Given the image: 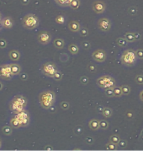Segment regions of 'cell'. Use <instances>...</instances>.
Listing matches in <instances>:
<instances>
[{
  "mask_svg": "<svg viewBox=\"0 0 143 160\" xmlns=\"http://www.w3.org/2000/svg\"><path fill=\"white\" fill-rule=\"evenodd\" d=\"M28 100L27 99L21 94L16 95L9 103V110L14 114H18L24 110H25Z\"/></svg>",
  "mask_w": 143,
  "mask_h": 160,
  "instance_id": "6da1fadb",
  "label": "cell"
},
{
  "mask_svg": "<svg viewBox=\"0 0 143 160\" xmlns=\"http://www.w3.org/2000/svg\"><path fill=\"white\" fill-rule=\"evenodd\" d=\"M56 101V94L53 91L46 90L39 95V102L40 104V106L45 110H49L52 105L55 104Z\"/></svg>",
  "mask_w": 143,
  "mask_h": 160,
  "instance_id": "7a4b0ae2",
  "label": "cell"
},
{
  "mask_svg": "<svg viewBox=\"0 0 143 160\" xmlns=\"http://www.w3.org/2000/svg\"><path fill=\"white\" fill-rule=\"evenodd\" d=\"M137 60V57L136 52L132 49H127L122 53V56L121 58V61L122 64H124L125 66L131 67L136 64Z\"/></svg>",
  "mask_w": 143,
  "mask_h": 160,
  "instance_id": "3957f363",
  "label": "cell"
},
{
  "mask_svg": "<svg viewBox=\"0 0 143 160\" xmlns=\"http://www.w3.org/2000/svg\"><path fill=\"white\" fill-rule=\"evenodd\" d=\"M40 21L36 14L28 13L22 19L23 27L26 30H34L39 25Z\"/></svg>",
  "mask_w": 143,
  "mask_h": 160,
  "instance_id": "277c9868",
  "label": "cell"
},
{
  "mask_svg": "<svg viewBox=\"0 0 143 160\" xmlns=\"http://www.w3.org/2000/svg\"><path fill=\"white\" fill-rule=\"evenodd\" d=\"M96 84L102 89H114L116 86L115 80L109 75H104L96 80Z\"/></svg>",
  "mask_w": 143,
  "mask_h": 160,
  "instance_id": "5b68a950",
  "label": "cell"
},
{
  "mask_svg": "<svg viewBox=\"0 0 143 160\" xmlns=\"http://www.w3.org/2000/svg\"><path fill=\"white\" fill-rule=\"evenodd\" d=\"M57 71V68L56 64L51 62H45V64L42 65L41 67V72L42 73L49 78H53L54 74Z\"/></svg>",
  "mask_w": 143,
  "mask_h": 160,
  "instance_id": "8992f818",
  "label": "cell"
},
{
  "mask_svg": "<svg viewBox=\"0 0 143 160\" xmlns=\"http://www.w3.org/2000/svg\"><path fill=\"white\" fill-rule=\"evenodd\" d=\"M15 117L20 121L22 127H25L27 126H29L30 122H31V116L26 110H24L18 114H15Z\"/></svg>",
  "mask_w": 143,
  "mask_h": 160,
  "instance_id": "52a82bcc",
  "label": "cell"
},
{
  "mask_svg": "<svg viewBox=\"0 0 143 160\" xmlns=\"http://www.w3.org/2000/svg\"><path fill=\"white\" fill-rule=\"evenodd\" d=\"M13 74L11 71V66L9 64H5L0 66V78L3 79L9 80L13 77Z\"/></svg>",
  "mask_w": 143,
  "mask_h": 160,
  "instance_id": "ba28073f",
  "label": "cell"
},
{
  "mask_svg": "<svg viewBox=\"0 0 143 160\" xmlns=\"http://www.w3.org/2000/svg\"><path fill=\"white\" fill-rule=\"evenodd\" d=\"M37 40H38L39 43H40V44L47 45L51 40V35L50 34L48 31H41L38 34Z\"/></svg>",
  "mask_w": 143,
  "mask_h": 160,
  "instance_id": "9c48e42d",
  "label": "cell"
},
{
  "mask_svg": "<svg viewBox=\"0 0 143 160\" xmlns=\"http://www.w3.org/2000/svg\"><path fill=\"white\" fill-rule=\"evenodd\" d=\"M92 9L94 10V12L98 14L100 13H103L105 9H106V4L104 3L103 1H100V0H97V1H94L92 4Z\"/></svg>",
  "mask_w": 143,
  "mask_h": 160,
  "instance_id": "30bf717a",
  "label": "cell"
},
{
  "mask_svg": "<svg viewBox=\"0 0 143 160\" xmlns=\"http://www.w3.org/2000/svg\"><path fill=\"white\" fill-rule=\"evenodd\" d=\"M92 58L95 62H104L106 60V53L102 49H98L94 51L92 54Z\"/></svg>",
  "mask_w": 143,
  "mask_h": 160,
  "instance_id": "8fae6325",
  "label": "cell"
},
{
  "mask_svg": "<svg viewBox=\"0 0 143 160\" xmlns=\"http://www.w3.org/2000/svg\"><path fill=\"white\" fill-rule=\"evenodd\" d=\"M98 26L99 28V30L104 31V32H107L111 28V22L109 19L101 18L98 19Z\"/></svg>",
  "mask_w": 143,
  "mask_h": 160,
  "instance_id": "7c38bea8",
  "label": "cell"
},
{
  "mask_svg": "<svg viewBox=\"0 0 143 160\" xmlns=\"http://www.w3.org/2000/svg\"><path fill=\"white\" fill-rule=\"evenodd\" d=\"M1 25L5 29H11L13 25V19L10 17H5L1 19Z\"/></svg>",
  "mask_w": 143,
  "mask_h": 160,
  "instance_id": "4fadbf2b",
  "label": "cell"
},
{
  "mask_svg": "<svg viewBox=\"0 0 143 160\" xmlns=\"http://www.w3.org/2000/svg\"><path fill=\"white\" fill-rule=\"evenodd\" d=\"M68 28H69V30L72 31V32H78L79 30L81 29L80 24L77 22V21L72 20V21L69 22V24H68Z\"/></svg>",
  "mask_w": 143,
  "mask_h": 160,
  "instance_id": "5bb4252c",
  "label": "cell"
},
{
  "mask_svg": "<svg viewBox=\"0 0 143 160\" xmlns=\"http://www.w3.org/2000/svg\"><path fill=\"white\" fill-rule=\"evenodd\" d=\"M99 121L100 120H98V119H92V120H90L89 122V126L90 129L92 130V131H98L100 128Z\"/></svg>",
  "mask_w": 143,
  "mask_h": 160,
  "instance_id": "9a60e30c",
  "label": "cell"
},
{
  "mask_svg": "<svg viewBox=\"0 0 143 160\" xmlns=\"http://www.w3.org/2000/svg\"><path fill=\"white\" fill-rule=\"evenodd\" d=\"M9 123H10V126L13 127V129H19V128H20V127H22V126H21V123H20V121L14 116L13 117L12 119H10V121H9Z\"/></svg>",
  "mask_w": 143,
  "mask_h": 160,
  "instance_id": "2e32d148",
  "label": "cell"
},
{
  "mask_svg": "<svg viewBox=\"0 0 143 160\" xmlns=\"http://www.w3.org/2000/svg\"><path fill=\"white\" fill-rule=\"evenodd\" d=\"M9 55L10 59L12 61H14V62L18 61L19 58H20V53L18 51H16V50H12L11 52H9Z\"/></svg>",
  "mask_w": 143,
  "mask_h": 160,
  "instance_id": "e0dca14e",
  "label": "cell"
},
{
  "mask_svg": "<svg viewBox=\"0 0 143 160\" xmlns=\"http://www.w3.org/2000/svg\"><path fill=\"white\" fill-rule=\"evenodd\" d=\"M54 46L57 48V49H63L64 48V46H65V41L63 40V39H60V38H57L53 41Z\"/></svg>",
  "mask_w": 143,
  "mask_h": 160,
  "instance_id": "ac0fdd59",
  "label": "cell"
},
{
  "mask_svg": "<svg viewBox=\"0 0 143 160\" xmlns=\"http://www.w3.org/2000/svg\"><path fill=\"white\" fill-rule=\"evenodd\" d=\"M11 66V71L13 73V75H19L20 74V72H21V67L16 64V63H13V64H10Z\"/></svg>",
  "mask_w": 143,
  "mask_h": 160,
  "instance_id": "d6986e66",
  "label": "cell"
},
{
  "mask_svg": "<svg viewBox=\"0 0 143 160\" xmlns=\"http://www.w3.org/2000/svg\"><path fill=\"white\" fill-rule=\"evenodd\" d=\"M116 43L120 47L124 48V47H126V46H128V43H129V42L127 41V40L125 39V37H119V38H117Z\"/></svg>",
  "mask_w": 143,
  "mask_h": 160,
  "instance_id": "ffe728a7",
  "label": "cell"
},
{
  "mask_svg": "<svg viewBox=\"0 0 143 160\" xmlns=\"http://www.w3.org/2000/svg\"><path fill=\"white\" fill-rule=\"evenodd\" d=\"M73 133L75 136L79 137L81 135L84 133V128L83 126H76L74 128H73Z\"/></svg>",
  "mask_w": 143,
  "mask_h": 160,
  "instance_id": "44dd1931",
  "label": "cell"
},
{
  "mask_svg": "<svg viewBox=\"0 0 143 160\" xmlns=\"http://www.w3.org/2000/svg\"><path fill=\"white\" fill-rule=\"evenodd\" d=\"M81 5V2L80 0H72L71 3H70V4H69V8L72 9H73V10H77V9H79V7H80Z\"/></svg>",
  "mask_w": 143,
  "mask_h": 160,
  "instance_id": "7402d4cb",
  "label": "cell"
},
{
  "mask_svg": "<svg viewBox=\"0 0 143 160\" xmlns=\"http://www.w3.org/2000/svg\"><path fill=\"white\" fill-rule=\"evenodd\" d=\"M13 127L11 126H5L2 128V132L4 134L5 136H10L13 132Z\"/></svg>",
  "mask_w": 143,
  "mask_h": 160,
  "instance_id": "603a6c76",
  "label": "cell"
},
{
  "mask_svg": "<svg viewBox=\"0 0 143 160\" xmlns=\"http://www.w3.org/2000/svg\"><path fill=\"white\" fill-rule=\"evenodd\" d=\"M102 114H103V116L105 118H109L113 115V111H112L111 108H109V107H104V111Z\"/></svg>",
  "mask_w": 143,
  "mask_h": 160,
  "instance_id": "cb8c5ba5",
  "label": "cell"
},
{
  "mask_svg": "<svg viewBox=\"0 0 143 160\" xmlns=\"http://www.w3.org/2000/svg\"><path fill=\"white\" fill-rule=\"evenodd\" d=\"M68 50H69V52H70L72 55H77V54L78 53V52H79L78 46L75 44L70 45V46H68Z\"/></svg>",
  "mask_w": 143,
  "mask_h": 160,
  "instance_id": "d4e9b609",
  "label": "cell"
},
{
  "mask_svg": "<svg viewBox=\"0 0 143 160\" xmlns=\"http://www.w3.org/2000/svg\"><path fill=\"white\" fill-rule=\"evenodd\" d=\"M72 0H55V2L61 7H68Z\"/></svg>",
  "mask_w": 143,
  "mask_h": 160,
  "instance_id": "484cf974",
  "label": "cell"
},
{
  "mask_svg": "<svg viewBox=\"0 0 143 160\" xmlns=\"http://www.w3.org/2000/svg\"><path fill=\"white\" fill-rule=\"evenodd\" d=\"M125 38L127 40V41H128V42H130V43H132V42L136 41V39H135L134 33H130V32H127V33H125Z\"/></svg>",
  "mask_w": 143,
  "mask_h": 160,
  "instance_id": "4316f807",
  "label": "cell"
},
{
  "mask_svg": "<svg viewBox=\"0 0 143 160\" xmlns=\"http://www.w3.org/2000/svg\"><path fill=\"white\" fill-rule=\"evenodd\" d=\"M117 144L115 143H113V142H108L107 144L105 145V148L109 150V151H115L117 150Z\"/></svg>",
  "mask_w": 143,
  "mask_h": 160,
  "instance_id": "83f0119b",
  "label": "cell"
},
{
  "mask_svg": "<svg viewBox=\"0 0 143 160\" xmlns=\"http://www.w3.org/2000/svg\"><path fill=\"white\" fill-rule=\"evenodd\" d=\"M55 21L59 24V25H63L65 21H66V19L65 17L63 16V14H59L57 16H56V18H55Z\"/></svg>",
  "mask_w": 143,
  "mask_h": 160,
  "instance_id": "f1b7e54d",
  "label": "cell"
},
{
  "mask_svg": "<svg viewBox=\"0 0 143 160\" xmlns=\"http://www.w3.org/2000/svg\"><path fill=\"white\" fill-rule=\"evenodd\" d=\"M99 126H100V129L107 130L109 126V123L108 122L107 120H102L99 121Z\"/></svg>",
  "mask_w": 143,
  "mask_h": 160,
  "instance_id": "f546056e",
  "label": "cell"
},
{
  "mask_svg": "<svg viewBox=\"0 0 143 160\" xmlns=\"http://www.w3.org/2000/svg\"><path fill=\"white\" fill-rule=\"evenodd\" d=\"M113 89H114V93H115V97H121V96L123 95L121 87H117V86H115Z\"/></svg>",
  "mask_w": 143,
  "mask_h": 160,
  "instance_id": "4dcf8cb0",
  "label": "cell"
},
{
  "mask_svg": "<svg viewBox=\"0 0 143 160\" xmlns=\"http://www.w3.org/2000/svg\"><path fill=\"white\" fill-rule=\"evenodd\" d=\"M122 89V93L123 95H129L130 93V87L128 85H122L121 86Z\"/></svg>",
  "mask_w": 143,
  "mask_h": 160,
  "instance_id": "1f68e13d",
  "label": "cell"
},
{
  "mask_svg": "<svg viewBox=\"0 0 143 160\" xmlns=\"http://www.w3.org/2000/svg\"><path fill=\"white\" fill-rule=\"evenodd\" d=\"M120 141H121V138L118 135H112V136H110V138H109V142L115 143L117 145H118V143H119Z\"/></svg>",
  "mask_w": 143,
  "mask_h": 160,
  "instance_id": "d6a6232c",
  "label": "cell"
},
{
  "mask_svg": "<svg viewBox=\"0 0 143 160\" xmlns=\"http://www.w3.org/2000/svg\"><path fill=\"white\" fill-rule=\"evenodd\" d=\"M63 73L59 72L58 70L56 72V73H55V74H54V76H53L54 80H55V81H57V82L61 81V80L63 79Z\"/></svg>",
  "mask_w": 143,
  "mask_h": 160,
  "instance_id": "836d02e7",
  "label": "cell"
},
{
  "mask_svg": "<svg viewBox=\"0 0 143 160\" xmlns=\"http://www.w3.org/2000/svg\"><path fill=\"white\" fill-rule=\"evenodd\" d=\"M104 94H105V96H107V97H109V98H113V97H115L114 89H106L105 90H104Z\"/></svg>",
  "mask_w": 143,
  "mask_h": 160,
  "instance_id": "e575fe53",
  "label": "cell"
},
{
  "mask_svg": "<svg viewBox=\"0 0 143 160\" xmlns=\"http://www.w3.org/2000/svg\"><path fill=\"white\" fill-rule=\"evenodd\" d=\"M135 82L139 85L143 84V75L142 74H138V75L136 76L135 78Z\"/></svg>",
  "mask_w": 143,
  "mask_h": 160,
  "instance_id": "d590c367",
  "label": "cell"
},
{
  "mask_svg": "<svg viewBox=\"0 0 143 160\" xmlns=\"http://www.w3.org/2000/svg\"><path fill=\"white\" fill-rule=\"evenodd\" d=\"M134 116H135V115H134V113H133V111H128L125 112V117L126 120H132V119L134 118Z\"/></svg>",
  "mask_w": 143,
  "mask_h": 160,
  "instance_id": "8d00e7d4",
  "label": "cell"
},
{
  "mask_svg": "<svg viewBox=\"0 0 143 160\" xmlns=\"http://www.w3.org/2000/svg\"><path fill=\"white\" fill-rule=\"evenodd\" d=\"M78 33H79V35L82 37H86V36H88V35H89V31H88L87 28H81L79 31H78Z\"/></svg>",
  "mask_w": 143,
  "mask_h": 160,
  "instance_id": "74e56055",
  "label": "cell"
},
{
  "mask_svg": "<svg viewBox=\"0 0 143 160\" xmlns=\"http://www.w3.org/2000/svg\"><path fill=\"white\" fill-rule=\"evenodd\" d=\"M79 81H80V83L83 85H87L89 83V79L87 76H82L79 79Z\"/></svg>",
  "mask_w": 143,
  "mask_h": 160,
  "instance_id": "f35d334b",
  "label": "cell"
},
{
  "mask_svg": "<svg viewBox=\"0 0 143 160\" xmlns=\"http://www.w3.org/2000/svg\"><path fill=\"white\" fill-rule=\"evenodd\" d=\"M87 69H88V71L89 72L92 73H95V72L97 71V67H96L94 64L89 63V64L87 66Z\"/></svg>",
  "mask_w": 143,
  "mask_h": 160,
  "instance_id": "ab89813d",
  "label": "cell"
},
{
  "mask_svg": "<svg viewBox=\"0 0 143 160\" xmlns=\"http://www.w3.org/2000/svg\"><path fill=\"white\" fill-rule=\"evenodd\" d=\"M84 142L87 144V145H93L94 143V138H92V137H86L84 138Z\"/></svg>",
  "mask_w": 143,
  "mask_h": 160,
  "instance_id": "60d3db41",
  "label": "cell"
},
{
  "mask_svg": "<svg viewBox=\"0 0 143 160\" xmlns=\"http://www.w3.org/2000/svg\"><path fill=\"white\" fill-rule=\"evenodd\" d=\"M82 47H83V49L84 50H89L91 48V44H90L89 41H88V40H84V41H83L82 42Z\"/></svg>",
  "mask_w": 143,
  "mask_h": 160,
  "instance_id": "b9f144b4",
  "label": "cell"
},
{
  "mask_svg": "<svg viewBox=\"0 0 143 160\" xmlns=\"http://www.w3.org/2000/svg\"><path fill=\"white\" fill-rule=\"evenodd\" d=\"M128 12H129V13H130V15L134 16V15H136V14H137V12H138V10H137V8H136V7H135V6H132V7H130V8H129V10H128Z\"/></svg>",
  "mask_w": 143,
  "mask_h": 160,
  "instance_id": "7bdbcfd3",
  "label": "cell"
},
{
  "mask_svg": "<svg viewBox=\"0 0 143 160\" xmlns=\"http://www.w3.org/2000/svg\"><path fill=\"white\" fill-rule=\"evenodd\" d=\"M60 105H61V108L63 109V111H67L70 108V104L67 102V101H63V102L61 103Z\"/></svg>",
  "mask_w": 143,
  "mask_h": 160,
  "instance_id": "ee69618b",
  "label": "cell"
},
{
  "mask_svg": "<svg viewBox=\"0 0 143 160\" xmlns=\"http://www.w3.org/2000/svg\"><path fill=\"white\" fill-rule=\"evenodd\" d=\"M118 147H121V148H122V149H124V148H125V147H127V141H125V140H121L119 142V143H118Z\"/></svg>",
  "mask_w": 143,
  "mask_h": 160,
  "instance_id": "f6af8a7d",
  "label": "cell"
},
{
  "mask_svg": "<svg viewBox=\"0 0 143 160\" xmlns=\"http://www.w3.org/2000/svg\"><path fill=\"white\" fill-rule=\"evenodd\" d=\"M136 54L138 59L142 60L143 59V49H138L136 51Z\"/></svg>",
  "mask_w": 143,
  "mask_h": 160,
  "instance_id": "bcb514c9",
  "label": "cell"
},
{
  "mask_svg": "<svg viewBox=\"0 0 143 160\" xmlns=\"http://www.w3.org/2000/svg\"><path fill=\"white\" fill-rule=\"evenodd\" d=\"M7 46V41L4 39H0V48H5Z\"/></svg>",
  "mask_w": 143,
  "mask_h": 160,
  "instance_id": "7dc6e473",
  "label": "cell"
},
{
  "mask_svg": "<svg viewBox=\"0 0 143 160\" xmlns=\"http://www.w3.org/2000/svg\"><path fill=\"white\" fill-rule=\"evenodd\" d=\"M134 36H135V39H136V40H142V35H141L140 33H138V32H135Z\"/></svg>",
  "mask_w": 143,
  "mask_h": 160,
  "instance_id": "c3c4849f",
  "label": "cell"
},
{
  "mask_svg": "<svg viewBox=\"0 0 143 160\" xmlns=\"http://www.w3.org/2000/svg\"><path fill=\"white\" fill-rule=\"evenodd\" d=\"M20 79L23 80V81H25V80L28 79V74L27 73H21L20 74Z\"/></svg>",
  "mask_w": 143,
  "mask_h": 160,
  "instance_id": "681fc988",
  "label": "cell"
},
{
  "mask_svg": "<svg viewBox=\"0 0 143 160\" xmlns=\"http://www.w3.org/2000/svg\"><path fill=\"white\" fill-rule=\"evenodd\" d=\"M44 150H45V151H52V150H54V147L52 146L47 145V146H45L44 147Z\"/></svg>",
  "mask_w": 143,
  "mask_h": 160,
  "instance_id": "f907efd6",
  "label": "cell"
},
{
  "mask_svg": "<svg viewBox=\"0 0 143 160\" xmlns=\"http://www.w3.org/2000/svg\"><path fill=\"white\" fill-rule=\"evenodd\" d=\"M30 2H31V0H20V3L23 5H28L30 4Z\"/></svg>",
  "mask_w": 143,
  "mask_h": 160,
  "instance_id": "816d5d0a",
  "label": "cell"
},
{
  "mask_svg": "<svg viewBox=\"0 0 143 160\" xmlns=\"http://www.w3.org/2000/svg\"><path fill=\"white\" fill-rule=\"evenodd\" d=\"M96 110H97V111H98V113H101V114H102V113H103V111H104V107L98 106Z\"/></svg>",
  "mask_w": 143,
  "mask_h": 160,
  "instance_id": "f5cc1de1",
  "label": "cell"
},
{
  "mask_svg": "<svg viewBox=\"0 0 143 160\" xmlns=\"http://www.w3.org/2000/svg\"><path fill=\"white\" fill-rule=\"evenodd\" d=\"M139 98H140V100L143 102V90L142 91H141L140 93H139Z\"/></svg>",
  "mask_w": 143,
  "mask_h": 160,
  "instance_id": "db71d44e",
  "label": "cell"
},
{
  "mask_svg": "<svg viewBox=\"0 0 143 160\" xmlns=\"http://www.w3.org/2000/svg\"><path fill=\"white\" fill-rule=\"evenodd\" d=\"M139 140H140V141H143V129L142 131L141 134H140V138H139Z\"/></svg>",
  "mask_w": 143,
  "mask_h": 160,
  "instance_id": "11a10c76",
  "label": "cell"
},
{
  "mask_svg": "<svg viewBox=\"0 0 143 160\" xmlns=\"http://www.w3.org/2000/svg\"><path fill=\"white\" fill-rule=\"evenodd\" d=\"M3 88H4V85H3V84H2V83L0 82V91H1L2 89H3Z\"/></svg>",
  "mask_w": 143,
  "mask_h": 160,
  "instance_id": "9f6ffc18",
  "label": "cell"
},
{
  "mask_svg": "<svg viewBox=\"0 0 143 160\" xmlns=\"http://www.w3.org/2000/svg\"><path fill=\"white\" fill-rule=\"evenodd\" d=\"M1 147H2V141H1V139H0V149H1Z\"/></svg>",
  "mask_w": 143,
  "mask_h": 160,
  "instance_id": "6f0895ef",
  "label": "cell"
},
{
  "mask_svg": "<svg viewBox=\"0 0 143 160\" xmlns=\"http://www.w3.org/2000/svg\"><path fill=\"white\" fill-rule=\"evenodd\" d=\"M1 19H1V13H0V21H1Z\"/></svg>",
  "mask_w": 143,
  "mask_h": 160,
  "instance_id": "680465c9",
  "label": "cell"
}]
</instances>
